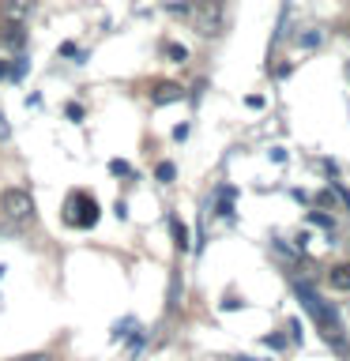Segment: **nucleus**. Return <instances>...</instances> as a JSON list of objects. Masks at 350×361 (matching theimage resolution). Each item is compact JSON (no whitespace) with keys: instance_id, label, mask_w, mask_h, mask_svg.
I'll return each mask as SVG.
<instances>
[{"instance_id":"ddd939ff","label":"nucleus","mask_w":350,"mask_h":361,"mask_svg":"<svg viewBox=\"0 0 350 361\" xmlns=\"http://www.w3.org/2000/svg\"><path fill=\"white\" fill-rule=\"evenodd\" d=\"M109 169H113V173H117V177H121V173H124V177L132 173V166H128V162H121V158H113V162H109Z\"/></svg>"},{"instance_id":"f03ea898","label":"nucleus","mask_w":350,"mask_h":361,"mask_svg":"<svg viewBox=\"0 0 350 361\" xmlns=\"http://www.w3.org/2000/svg\"><path fill=\"white\" fill-rule=\"evenodd\" d=\"M0 211L16 222H27V219H34V196L23 188H4L0 192Z\"/></svg>"},{"instance_id":"0eeeda50","label":"nucleus","mask_w":350,"mask_h":361,"mask_svg":"<svg viewBox=\"0 0 350 361\" xmlns=\"http://www.w3.org/2000/svg\"><path fill=\"white\" fill-rule=\"evenodd\" d=\"M30 11H34V0H4V16H8L11 23L30 19Z\"/></svg>"},{"instance_id":"dca6fc26","label":"nucleus","mask_w":350,"mask_h":361,"mask_svg":"<svg viewBox=\"0 0 350 361\" xmlns=\"http://www.w3.org/2000/svg\"><path fill=\"white\" fill-rule=\"evenodd\" d=\"M4 75H11V68H8L4 61H0V79H4Z\"/></svg>"},{"instance_id":"9b49d317","label":"nucleus","mask_w":350,"mask_h":361,"mask_svg":"<svg viewBox=\"0 0 350 361\" xmlns=\"http://www.w3.org/2000/svg\"><path fill=\"white\" fill-rule=\"evenodd\" d=\"M166 56H169V61H177V64H185L188 49H185V45H166Z\"/></svg>"},{"instance_id":"f8f14e48","label":"nucleus","mask_w":350,"mask_h":361,"mask_svg":"<svg viewBox=\"0 0 350 361\" xmlns=\"http://www.w3.org/2000/svg\"><path fill=\"white\" fill-rule=\"evenodd\" d=\"M155 177H158V180H166V185H169V180L177 177V169H174V162H162V166L155 169Z\"/></svg>"},{"instance_id":"1a4fd4ad","label":"nucleus","mask_w":350,"mask_h":361,"mask_svg":"<svg viewBox=\"0 0 350 361\" xmlns=\"http://www.w3.org/2000/svg\"><path fill=\"white\" fill-rule=\"evenodd\" d=\"M332 290H350V264H339L335 271H332Z\"/></svg>"},{"instance_id":"20e7f679","label":"nucleus","mask_w":350,"mask_h":361,"mask_svg":"<svg viewBox=\"0 0 350 361\" xmlns=\"http://www.w3.org/2000/svg\"><path fill=\"white\" fill-rule=\"evenodd\" d=\"M68 211H76V214H68V222L79 226V230H83V226H95V222H98V203L90 200V196H83V192H76V196L68 200Z\"/></svg>"},{"instance_id":"f257e3e1","label":"nucleus","mask_w":350,"mask_h":361,"mask_svg":"<svg viewBox=\"0 0 350 361\" xmlns=\"http://www.w3.org/2000/svg\"><path fill=\"white\" fill-rule=\"evenodd\" d=\"M298 301L313 312V320L320 324V331H324L327 343H332V346L339 350V354H346V335H343V324H339V312L332 309V305L320 301L309 286H298Z\"/></svg>"},{"instance_id":"2eb2a0df","label":"nucleus","mask_w":350,"mask_h":361,"mask_svg":"<svg viewBox=\"0 0 350 361\" xmlns=\"http://www.w3.org/2000/svg\"><path fill=\"white\" fill-rule=\"evenodd\" d=\"M339 200H343L346 207H350V192H346V188H339Z\"/></svg>"},{"instance_id":"6e6552de","label":"nucleus","mask_w":350,"mask_h":361,"mask_svg":"<svg viewBox=\"0 0 350 361\" xmlns=\"http://www.w3.org/2000/svg\"><path fill=\"white\" fill-rule=\"evenodd\" d=\"M169 233H174V245L181 248V252H188V248H192L188 230H185V222H181V219H169Z\"/></svg>"},{"instance_id":"f3484780","label":"nucleus","mask_w":350,"mask_h":361,"mask_svg":"<svg viewBox=\"0 0 350 361\" xmlns=\"http://www.w3.org/2000/svg\"><path fill=\"white\" fill-rule=\"evenodd\" d=\"M23 361H49V357H42V354H34V357H23Z\"/></svg>"},{"instance_id":"7ed1b4c3","label":"nucleus","mask_w":350,"mask_h":361,"mask_svg":"<svg viewBox=\"0 0 350 361\" xmlns=\"http://www.w3.org/2000/svg\"><path fill=\"white\" fill-rule=\"evenodd\" d=\"M196 30L200 34H215L222 27V0H196Z\"/></svg>"},{"instance_id":"39448f33","label":"nucleus","mask_w":350,"mask_h":361,"mask_svg":"<svg viewBox=\"0 0 350 361\" xmlns=\"http://www.w3.org/2000/svg\"><path fill=\"white\" fill-rule=\"evenodd\" d=\"M181 94H185V90H181L177 83H155L151 102L155 106H169V102H181Z\"/></svg>"},{"instance_id":"9d476101","label":"nucleus","mask_w":350,"mask_h":361,"mask_svg":"<svg viewBox=\"0 0 350 361\" xmlns=\"http://www.w3.org/2000/svg\"><path fill=\"white\" fill-rule=\"evenodd\" d=\"M309 222H313V226H320V230H327V233L335 230V219H332V214H324V211H313V214H309Z\"/></svg>"},{"instance_id":"4468645a","label":"nucleus","mask_w":350,"mask_h":361,"mask_svg":"<svg viewBox=\"0 0 350 361\" xmlns=\"http://www.w3.org/2000/svg\"><path fill=\"white\" fill-rule=\"evenodd\" d=\"M332 200H335L332 192H320V196H316V203H320V207H332Z\"/></svg>"},{"instance_id":"423d86ee","label":"nucleus","mask_w":350,"mask_h":361,"mask_svg":"<svg viewBox=\"0 0 350 361\" xmlns=\"http://www.w3.org/2000/svg\"><path fill=\"white\" fill-rule=\"evenodd\" d=\"M0 42H4L8 49H23V45H27V30H23V23H11V19H8V27H4V34H0Z\"/></svg>"}]
</instances>
